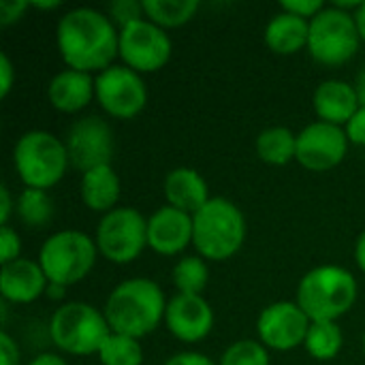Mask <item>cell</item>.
I'll use <instances>...</instances> for the list:
<instances>
[{"label":"cell","instance_id":"cell-4","mask_svg":"<svg viewBox=\"0 0 365 365\" xmlns=\"http://www.w3.org/2000/svg\"><path fill=\"white\" fill-rule=\"evenodd\" d=\"M359 297V284L351 269L342 265H319L306 272L297 284L295 302L310 321H340Z\"/></svg>","mask_w":365,"mask_h":365},{"label":"cell","instance_id":"cell-32","mask_svg":"<svg viewBox=\"0 0 365 365\" xmlns=\"http://www.w3.org/2000/svg\"><path fill=\"white\" fill-rule=\"evenodd\" d=\"M325 6L327 4L321 2V0H284L280 4L282 11H287L291 15H297V17H302L306 21H312Z\"/></svg>","mask_w":365,"mask_h":365},{"label":"cell","instance_id":"cell-17","mask_svg":"<svg viewBox=\"0 0 365 365\" xmlns=\"http://www.w3.org/2000/svg\"><path fill=\"white\" fill-rule=\"evenodd\" d=\"M49 280L36 259L21 257L13 263L2 265L0 272V295L2 302L15 306H28L45 297Z\"/></svg>","mask_w":365,"mask_h":365},{"label":"cell","instance_id":"cell-1","mask_svg":"<svg viewBox=\"0 0 365 365\" xmlns=\"http://www.w3.org/2000/svg\"><path fill=\"white\" fill-rule=\"evenodd\" d=\"M56 47L66 68L98 75L120 58V30L105 11L73 6L58 19Z\"/></svg>","mask_w":365,"mask_h":365},{"label":"cell","instance_id":"cell-35","mask_svg":"<svg viewBox=\"0 0 365 365\" xmlns=\"http://www.w3.org/2000/svg\"><path fill=\"white\" fill-rule=\"evenodd\" d=\"M344 130H346V137H349L351 145L365 148V107L357 109V113L349 120Z\"/></svg>","mask_w":365,"mask_h":365},{"label":"cell","instance_id":"cell-18","mask_svg":"<svg viewBox=\"0 0 365 365\" xmlns=\"http://www.w3.org/2000/svg\"><path fill=\"white\" fill-rule=\"evenodd\" d=\"M92 101H96V90L94 75L90 73L62 68L47 83V103L60 113H81Z\"/></svg>","mask_w":365,"mask_h":365},{"label":"cell","instance_id":"cell-21","mask_svg":"<svg viewBox=\"0 0 365 365\" xmlns=\"http://www.w3.org/2000/svg\"><path fill=\"white\" fill-rule=\"evenodd\" d=\"M79 197L81 203L101 216L120 207L122 197V182L113 165H103L81 173L79 180Z\"/></svg>","mask_w":365,"mask_h":365},{"label":"cell","instance_id":"cell-14","mask_svg":"<svg viewBox=\"0 0 365 365\" xmlns=\"http://www.w3.org/2000/svg\"><path fill=\"white\" fill-rule=\"evenodd\" d=\"M349 137L342 126H334L327 122H310L297 133V156L306 171L325 173L342 165L349 154Z\"/></svg>","mask_w":365,"mask_h":365},{"label":"cell","instance_id":"cell-43","mask_svg":"<svg viewBox=\"0 0 365 365\" xmlns=\"http://www.w3.org/2000/svg\"><path fill=\"white\" fill-rule=\"evenodd\" d=\"M30 6L34 9V11H56V9H62L64 4L60 2V0H34V2H30Z\"/></svg>","mask_w":365,"mask_h":365},{"label":"cell","instance_id":"cell-29","mask_svg":"<svg viewBox=\"0 0 365 365\" xmlns=\"http://www.w3.org/2000/svg\"><path fill=\"white\" fill-rule=\"evenodd\" d=\"M218 365H272V357L265 344L252 338H244L222 351Z\"/></svg>","mask_w":365,"mask_h":365},{"label":"cell","instance_id":"cell-30","mask_svg":"<svg viewBox=\"0 0 365 365\" xmlns=\"http://www.w3.org/2000/svg\"><path fill=\"white\" fill-rule=\"evenodd\" d=\"M105 13L109 15V19L115 24L118 30H124L126 26L145 17L143 2H137V0H113Z\"/></svg>","mask_w":365,"mask_h":365},{"label":"cell","instance_id":"cell-26","mask_svg":"<svg viewBox=\"0 0 365 365\" xmlns=\"http://www.w3.org/2000/svg\"><path fill=\"white\" fill-rule=\"evenodd\" d=\"M171 282L175 293L184 295H203L210 284V265L199 255H184L175 261L171 272Z\"/></svg>","mask_w":365,"mask_h":365},{"label":"cell","instance_id":"cell-36","mask_svg":"<svg viewBox=\"0 0 365 365\" xmlns=\"http://www.w3.org/2000/svg\"><path fill=\"white\" fill-rule=\"evenodd\" d=\"M15 66L11 62V58L6 53H0V98H9L11 90L15 88Z\"/></svg>","mask_w":365,"mask_h":365},{"label":"cell","instance_id":"cell-2","mask_svg":"<svg viewBox=\"0 0 365 365\" xmlns=\"http://www.w3.org/2000/svg\"><path fill=\"white\" fill-rule=\"evenodd\" d=\"M167 295L152 278H126L115 284L103 306V314L113 334L145 338L165 325Z\"/></svg>","mask_w":365,"mask_h":365},{"label":"cell","instance_id":"cell-45","mask_svg":"<svg viewBox=\"0 0 365 365\" xmlns=\"http://www.w3.org/2000/svg\"><path fill=\"white\" fill-rule=\"evenodd\" d=\"M361 349H364V355H365V331H364V338H361Z\"/></svg>","mask_w":365,"mask_h":365},{"label":"cell","instance_id":"cell-6","mask_svg":"<svg viewBox=\"0 0 365 365\" xmlns=\"http://www.w3.org/2000/svg\"><path fill=\"white\" fill-rule=\"evenodd\" d=\"M98 257L94 235L79 229H62L41 244L36 261L51 284L71 289L92 274Z\"/></svg>","mask_w":365,"mask_h":365},{"label":"cell","instance_id":"cell-40","mask_svg":"<svg viewBox=\"0 0 365 365\" xmlns=\"http://www.w3.org/2000/svg\"><path fill=\"white\" fill-rule=\"evenodd\" d=\"M355 263H357L359 272L365 276V229L359 233V237L355 242Z\"/></svg>","mask_w":365,"mask_h":365},{"label":"cell","instance_id":"cell-3","mask_svg":"<svg viewBox=\"0 0 365 365\" xmlns=\"http://www.w3.org/2000/svg\"><path fill=\"white\" fill-rule=\"evenodd\" d=\"M248 235L244 212L225 197H212L192 216V248L207 263L233 259Z\"/></svg>","mask_w":365,"mask_h":365},{"label":"cell","instance_id":"cell-19","mask_svg":"<svg viewBox=\"0 0 365 365\" xmlns=\"http://www.w3.org/2000/svg\"><path fill=\"white\" fill-rule=\"evenodd\" d=\"M312 107H314L319 122H327V124L344 128L361 105H359L353 81L325 79L317 86L312 94Z\"/></svg>","mask_w":365,"mask_h":365},{"label":"cell","instance_id":"cell-9","mask_svg":"<svg viewBox=\"0 0 365 365\" xmlns=\"http://www.w3.org/2000/svg\"><path fill=\"white\" fill-rule=\"evenodd\" d=\"M94 242L105 261L113 265H130L148 248V216L135 207L120 205L101 216Z\"/></svg>","mask_w":365,"mask_h":365},{"label":"cell","instance_id":"cell-20","mask_svg":"<svg viewBox=\"0 0 365 365\" xmlns=\"http://www.w3.org/2000/svg\"><path fill=\"white\" fill-rule=\"evenodd\" d=\"M163 195L167 205L195 216L210 199V186L205 178L192 167H175L165 175Z\"/></svg>","mask_w":365,"mask_h":365},{"label":"cell","instance_id":"cell-27","mask_svg":"<svg viewBox=\"0 0 365 365\" xmlns=\"http://www.w3.org/2000/svg\"><path fill=\"white\" fill-rule=\"evenodd\" d=\"M15 216L28 227V229H43L53 218V199L47 190L36 188H24L17 195L15 203Z\"/></svg>","mask_w":365,"mask_h":365},{"label":"cell","instance_id":"cell-24","mask_svg":"<svg viewBox=\"0 0 365 365\" xmlns=\"http://www.w3.org/2000/svg\"><path fill=\"white\" fill-rule=\"evenodd\" d=\"M201 4L197 0H143L145 19L163 30H175L195 19Z\"/></svg>","mask_w":365,"mask_h":365},{"label":"cell","instance_id":"cell-8","mask_svg":"<svg viewBox=\"0 0 365 365\" xmlns=\"http://www.w3.org/2000/svg\"><path fill=\"white\" fill-rule=\"evenodd\" d=\"M361 47L355 13L327 4L312 21L308 34V53L321 66H344Z\"/></svg>","mask_w":365,"mask_h":365},{"label":"cell","instance_id":"cell-31","mask_svg":"<svg viewBox=\"0 0 365 365\" xmlns=\"http://www.w3.org/2000/svg\"><path fill=\"white\" fill-rule=\"evenodd\" d=\"M21 259V237L17 233V229H13L11 225L0 227V263H13Z\"/></svg>","mask_w":365,"mask_h":365},{"label":"cell","instance_id":"cell-10","mask_svg":"<svg viewBox=\"0 0 365 365\" xmlns=\"http://www.w3.org/2000/svg\"><path fill=\"white\" fill-rule=\"evenodd\" d=\"M96 103L113 120H133L148 105V86L143 75L115 62L94 75Z\"/></svg>","mask_w":365,"mask_h":365},{"label":"cell","instance_id":"cell-33","mask_svg":"<svg viewBox=\"0 0 365 365\" xmlns=\"http://www.w3.org/2000/svg\"><path fill=\"white\" fill-rule=\"evenodd\" d=\"M30 9L28 0H0V26L6 28L17 24Z\"/></svg>","mask_w":365,"mask_h":365},{"label":"cell","instance_id":"cell-39","mask_svg":"<svg viewBox=\"0 0 365 365\" xmlns=\"http://www.w3.org/2000/svg\"><path fill=\"white\" fill-rule=\"evenodd\" d=\"M28 365H68V361L58 353H38Z\"/></svg>","mask_w":365,"mask_h":365},{"label":"cell","instance_id":"cell-34","mask_svg":"<svg viewBox=\"0 0 365 365\" xmlns=\"http://www.w3.org/2000/svg\"><path fill=\"white\" fill-rule=\"evenodd\" d=\"M21 364V351L17 340L2 329L0 334V365H19Z\"/></svg>","mask_w":365,"mask_h":365},{"label":"cell","instance_id":"cell-37","mask_svg":"<svg viewBox=\"0 0 365 365\" xmlns=\"http://www.w3.org/2000/svg\"><path fill=\"white\" fill-rule=\"evenodd\" d=\"M163 365H218V361H214L212 357L199 351H182L171 355Z\"/></svg>","mask_w":365,"mask_h":365},{"label":"cell","instance_id":"cell-11","mask_svg":"<svg viewBox=\"0 0 365 365\" xmlns=\"http://www.w3.org/2000/svg\"><path fill=\"white\" fill-rule=\"evenodd\" d=\"M173 53L171 34L150 19H139L120 30V58L118 62L139 75L163 71Z\"/></svg>","mask_w":365,"mask_h":365},{"label":"cell","instance_id":"cell-7","mask_svg":"<svg viewBox=\"0 0 365 365\" xmlns=\"http://www.w3.org/2000/svg\"><path fill=\"white\" fill-rule=\"evenodd\" d=\"M109 334L111 329L103 310L86 302H66L49 319L53 346L71 357H96Z\"/></svg>","mask_w":365,"mask_h":365},{"label":"cell","instance_id":"cell-28","mask_svg":"<svg viewBox=\"0 0 365 365\" xmlns=\"http://www.w3.org/2000/svg\"><path fill=\"white\" fill-rule=\"evenodd\" d=\"M96 359L101 365H143L145 353L141 340L111 331L109 338L103 342Z\"/></svg>","mask_w":365,"mask_h":365},{"label":"cell","instance_id":"cell-42","mask_svg":"<svg viewBox=\"0 0 365 365\" xmlns=\"http://www.w3.org/2000/svg\"><path fill=\"white\" fill-rule=\"evenodd\" d=\"M353 86H355V92H357V98H359V105L365 107V64L359 68V73L355 75V81H353Z\"/></svg>","mask_w":365,"mask_h":365},{"label":"cell","instance_id":"cell-41","mask_svg":"<svg viewBox=\"0 0 365 365\" xmlns=\"http://www.w3.org/2000/svg\"><path fill=\"white\" fill-rule=\"evenodd\" d=\"M66 291H68L66 287H60V284H51V282H49L45 297H47V299H51V302H60V306H62V304H66V302H64Z\"/></svg>","mask_w":365,"mask_h":365},{"label":"cell","instance_id":"cell-25","mask_svg":"<svg viewBox=\"0 0 365 365\" xmlns=\"http://www.w3.org/2000/svg\"><path fill=\"white\" fill-rule=\"evenodd\" d=\"M304 349L317 361H331L344 349V331L336 321H312Z\"/></svg>","mask_w":365,"mask_h":365},{"label":"cell","instance_id":"cell-12","mask_svg":"<svg viewBox=\"0 0 365 365\" xmlns=\"http://www.w3.org/2000/svg\"><path fill=\"white\" fill-rule=\"evenodd\" d=\"M71 169L86 173L90 169L111 165L115 139L109 122L103 115H79L64 133Z\"/></svg>","mask_w":365,"mask_h":365},{"label":"cell","instance_id":"cell-5","mask_svg":"<svg viewBox=\"0 0 365 365\" xmlns=\"http://www.w3.org/2000/svg\"><path fill=\"white\" fill-rule=\"evenodd\" d=\"M13 169L24 188L51 190L71 169L64 139L45 128L21 133L13 145Z\"/></svg>","mask_w":365,"mask_h":365},{"label":"cell","instance_id":"cell-44","mask_svg":"<svg viewBox=\"0 0 365 365\" xmlns=\"http://www.w3.org/2000/svg\"><path fill=\"white\" fill-rule=\"evenodd\" d=\"M355 21H357V28H359L361 43H365V0L361 2V6L357 9V13H355Z\"/></svg>","mask_w":365,"mask_h":365},{"label":"cell","instance_id":"cell-16","mask_svg":"<svg viewBox=\"0 0 365 365\" xmlns=\"http://www.w3.org/2000/svg\"><path fill=\"white\" fill-rule=\"evenodd\" d=\"M192 246V216L160 205L148 216V248L158 257H184Z\"/></svg>","mask_w":365,"mask_h":365},{"label":"cell","instance_id":"cell-22","mask_svg":"<svg viewBox=\"0 0 365 365\" xmlns=\"http://www.w3.org/2000/svg\"><path fill=\"white\" fill-rule=\"evenodd\" d=\"M308 34L310 21L280 9L269 17L263 30V41L267 49L276 56H295L308 49Z\"/></svg>","mask_w":365,"mask_h":365},{"label":"cell","instance_id":"cell-15","mask_svg":"<svg viewBox=\"0 0 365 365\" xmlns=\"http://www.w3.org/2000/svg\"><path fill=\"white\" fill-rule=\"evenodd\" d=\"M214 323H216L214 308L205 299V295L175 293L169 297L167 312H165V327L175 340L184 344H199L212 334Z\"/></svg>","mask_w":365,"mask_h":365},{"label":"cell","instance_id":"cell-38","mask_svg":"<svg viewBox=\"0 0 365 365\" xmlns=\"http://www.w3.org/2000/svg\"><path fill=\"white\" fill-rule=\"evenodd\" d=\"M17 197L11 195L9 186H0V227L11 225V216L15 214Z\"/></svg>","mask_w":365,"mask_h":365},{"label":"cell","instance_id":"cell-13","mask_svg":"<svg viewBox=\"0 0 365 365\" xmlns=\"http://www.w3.org/2000/svg\"><path fill=\"white\" fill-rule=\"evenodd\" d=\"M310 323L312 321L297 302L282 299L261 310L257 319V336L259 342L265 344L269 351L289 353L304 346Z\"/></svg>","mask_w":365,"mask_h":365},{"label":"cell","instance_id":"cell-23","mask_svg":"<svg viewBox=\"0 0 365 365\" xmlns=\"http://www.w3.org/2000/svg\"><path fill=\"white\" fill-rule=\"evenodd\" d=\"M257 156L269 167H284L297 156V133L287 126H267L257 135Z\"/></svg>","mask_w":365,"mask_h":365}]
</instances>
